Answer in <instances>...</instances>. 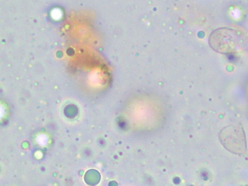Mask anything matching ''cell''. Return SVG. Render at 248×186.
<instances>
[{
    "mask_svg": "<svg viewBox=\"0 0 248 186\" xmlns=\"http://www.w3.org/2000/svg\"><path fill=\"white\" fill-rule=\"evenodd\" d=\"M242 33L232 29L217 30L211 34L210 45L216 51L221 53H231L242 51L246 45Z\"/></svg>",
    "mask_w": 248,
    "mask_h": 186,
    "instance_id": "obj_1",
    "label": "cell"
},
{
    "mask_svg": "<svg viewBox=\"0 0 248 186\" xmlns=\"http://www.w3.org/2000/svg\"><path fill=\"white\" fill-rule=\"evenodd\" d=\"M223 146L235 154H245L247 151L246 138L242 126L237 124L227 126L219 133Z\"/></svg>",
    "mask_w": 248,
    "mask_h": 186,
    "instance_id": "obj_2",
    "label": "cell"
}]
</instances>
